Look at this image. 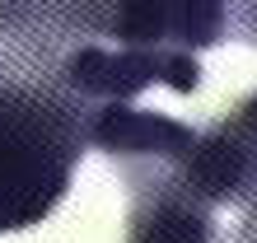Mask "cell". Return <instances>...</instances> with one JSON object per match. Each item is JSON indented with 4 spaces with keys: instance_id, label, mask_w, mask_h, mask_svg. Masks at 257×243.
Segmentation results:
<instances>
[{
    "instance_id": "6",
    "label": "cell",
    "mask_w": 257,
    "mask_h": 243,
    "mask_svg": "<svg viewBox=\"0 0 257 243\" xmlns=\"http://www.w3.org/2000/svg\"><path fill=\"white\" fill-rule=\"evenodd\" d=\"M229 24H238L248 33V42H257V5H243V10H229Z\"/></svg>"
},
{
    "instance_id": "2",
    "label": "cell",
    "mask_w": 257,
    "mask_h": 243,
    "mask_svg": "<svg viewBox=\"0 0 257 243\" xmlns=\"http://www.w3.org/2000/svg\"><path fill=\"white\" fill-rule=\"evenodd\" d=\"M66 80L84 103H126L150 84H169L178 94H192L201 84V66L192 52H131V47H103L84 38L66 56Z\"/></svg>"
},
{
    "instance_id": "1",
    "label": "cell",
    "mask_w": 257,
    "mask_h": 243,
    "mask_svg": "<svg viewBox=\"0 0 257 243\" xmlns=\"http://www.w3.org/2000/svg\"><path fill=\"white\" fill-rule=\"evenodd\" d=\"M80 10L0 5V229L52 215L84 155L94 108L66 80Z\"/></svg>"
},
{
    "instance_id": "5",
    "label": "cell",
    "mask_w": 257,
    "mask_h": 243,
    "mask_svg": "<svg viewBox=\"0 0 257 243\" xmlns=\"http://www.w3.org/2000/svg\"><path fill=\"white\" fill-rule=\"evenodd\" d=\"M229 10L215 0H178L173 5V52H196L224 38Z\"/></svg>"
},
{
    "instance_id": "7",
    "label": "cell",
    "mask_w": 257,
    "mask_h": 243,
    "mask_svg": "<svg viewBox=\"0 0 257 243\" xmlns=\"http://www.w3.org/2000/svg\"><path fill=\"white\" fill-rule=\"evenodd\" d=\"M238 243H257V206H248V215H243V229H238Z\"/></svg>"
},
{
    "instance_id": "3",
    "label": "cell",
    "mask_w": 257,
    "mask_h": 243,
    "mask_svg": "<svg viewBox=\"0 0 257 243\" xmlns=\"http://www.w3.org/2000/svg\"><path fill=\"white\" fill-rule=\"evenodd\" d=\"M89 141L103 145L112 159L126 164V173H136V164H145L150 173H183L187 155L196 150L192 127L164 117V112H145L131 103H108L94 108V127Z\"/></svg>"
},
{
    "instance_id": "4",
    "label": "cell",
    "mask_w": 257,
    "mask_h": 243,
    "mask_svg": "<svg viewBox=\"0 0 257 243\" xmlns=\"http://www.w3.org/2000/svg\"><path fill=\"white\" fill-rule=\"evenodd\" d=\"M136 201L126 215V243H215L210 206L178 173L131 178Z\"/></svg>"
}]
</instances>
